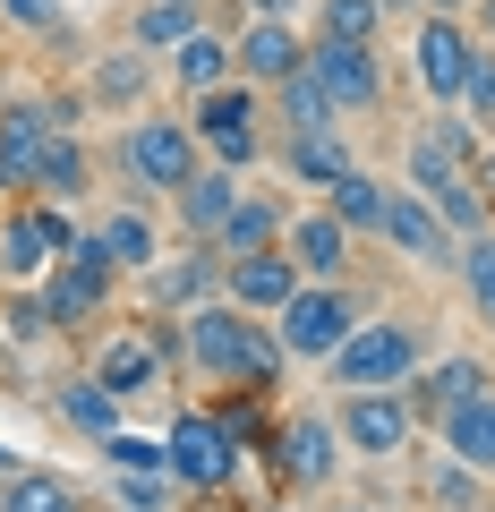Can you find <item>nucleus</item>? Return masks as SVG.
Returning <instances> with one entry per match:
<instances>
[{
  "instance_id": "23",
  "label": "nucleus",
  "mask_w": 495,
  "mask_h": 512,
  "mask_svg": "<svg viewBox=\"0 0 495 512\" xmlns=\"http://www.w3.org/2000/svg\"><path fill=\"white\" fill-rule=\"evenodd\" d=\"M274 171L291 188H316L325 197L333 180L359 171V146H350V128H316V137H274Z\"/></svg>"
},
{
  "instance_id": "20",
  "label": "nucleus",
  "mask_w": 495,
  "mask_h": 512,
  "mask_svg": "<svg viewBox=\"0 0 495 512\" xmlns=\"http://www.w3.org/2000/svg\"><path fill=\"white\" fill-rule=\"evenodd\" d=\"M86 231L103 239V256L120 265V274H154V265H163V222H154V205H137V197H111L103 214H86Z\"/></svg>"
},
{
  "instance_id": "24",
  "label": "nucleus",
  "mask_w": 495,
  "mask_h": 512,
  "mask_svg": "<svg viewBox=\"0 0 495 512\" xmlns=\"http://www.w3.org/2000/svg\"><path fill=\"white\" fill-rule=\"evenodd\" d=\"M94 180H103V154H94V137H86V128H60L52 146H43L35 180H26V197L77 205V197H94Z\"/></svg>"
},
{
  "instance_id": "12",
  "label": "nucleus",
  "mask_w": 495,
  "mask_h": 512,
  "mask_svg": "<svg viewBox=\"0 0 495 512\" xmlns=\"http://www.w3.org/2000/svg\"><path fill=\"white\" fill-rule=\"evenodd\" d=\"M77 94H86L94 120H137V111H154V52H137V43H103V52H86Z\"/></svg>"
},
{
  "instance_id": "35",
  "label": "nucleus",
  "mask_w": 495,
  "mask_h": 512,
  "mask_svg": "<svg viewBox=\"0 0 495 512\" xmlns=\"http://www.w3.org/2000/svg\"><path fill=\"white\" fill-rule=\"evenodd\" d=\"M487 487H495V478L461 470V461L444 453V444H436V461H427V470H419V504H427V512H487V504H495Z\"/></svg>"
},
{
  "instance_id": "10",
  "label": "nucleus",
  "mask_w": 495,
  "mask_h": 512,
  "mask_svg": "<svg viewBox=\"0 0 495 512\" xmlns=\"http://www.w3.org/2000/svg\"><path fill=\"white\" fill-rule=\"evenodd\" d=\"M308 77L325 86V103L342 111V128L350 120H385V103H393V69H385L376 43H316L308 35Z\"/></svg>"
},
{
  "instance_id": "46",
  "label": "nucleus",
  "mask_w": 495,
  "mask_h": 512,
  "mask_svg": "<svg viewBox=\"0 0 495 512\" xmlns=\"http://www.w3.org/2000/svg\"><path fill=\"white\" fill-rule=\"evenodd\" d=\"M18 470H26V461H18V453H9V444H0V478H18Z\"/></svg>"
},
{
  "instance_id": "5",
  "label": "nucleus",
  "mask_w": 495,
  "mask_h": 512,
  "mask_svg": "<svg viewBox=\"0 0 495 512\" xmlns=\"http://www.w3.org/2000/svg\"><path fill=\"white\" fill-rule=\"evenodd\" d=\"M367 316H376V308H367L359 282H308V291L274 316V342H282V359H291V367H325Z\"/></svg>"
},
{
  "instance_id": "36",
  "label": "nucleus",
  "mask_w": 495,
  "mask_h": 512,
  "mask_svg": "<svg viewBox=\"0 0 495 512\" xmlns=\"http://www.w3.org/2000/svg\"><path fill=\"white\" fill-rule=\"evenodd\" d=\"M316 43H385V0H308Z\"/></svg>"
},
{
  "instance_id": "33",
  "label": "nucleus",
  "mask_w": 495,
  "mask_h": 512,
  "mask_svg": "<svg viewBox=\"0 0 495 512\" xmlns=\"http://www.w3.org/2000/svg\"><path fill=\"white\" fill-rule=\"evenodd\" d=\"M385 197H393V180H376V171H350V180H333L325 188V197H316V205H325V214L333 222H342V231L350 239H376V231H385Z\"/></svg>"
},
{
  "instance_id": "4",
  "label": "nucleus",
  "mask_w": 495,
  "mask_h": 512,
  "mask_svg": "<svg viewBox=\"0 0 495 512\" xmlns=\"http://www.w3.org/2000/svg\"><path fill=\"white\" fill-rule=\"evenodd\" d=\"M188 128H197L205 163L239 171V180L274 154V128H265V86H248V77H231V86L197 94V103H188Z\"/></svg>"
},
{
  "instance_id": "16",
  "label": "nucleus",
  "mask_w": 495,
  "mask_h": 512,
  "mask_svg": "<svg viewBox=\"0 0 495 512\" xmlns=\"http://www.w3.org/2000/svg\"><path fill=\"white\" fill-rule=\"evenodd\" d=\"M487 384H495V367L478 359V350H436V359H427L419 376L402 384V393H410V410H419V427L436 436V427L453 419V410L470 402V393H487Z\"/></svg>"
},
{
  "instance_id": "11",
  "label": "nucleus",
  "mask_w": 495,
  "mask_h": 512,
  "mask_svg": "<svg viewBox=\"0 0 495 512\" xmlns=\"http://www.w3.org/2000/svg\"><path fill=\"white\" fill-rule=\"evenodd\" d=\"M478 154H487V128H470L461 111H436L427 128H410V137H402V188L436 197V188H453Z\"/></svg>"
},
{
  "instance_id": "19",
  "label": "nucleus",
  "mask_w": 495,
  "mask_h": 512,
  "mask_svg": "<svg viewBox=\"0 0 495 512\" xmlns=\"http://www.w3.org/2000/svg\"><path fill=\"white\" fill-rule=\"evenodd\" d=\"M86 376H94V384H111L120 402H146L154 384L171 376V367H163V350H154V333H146V325H120V333H103V342H94Z\"/></svg>"
},
{
  "instance_id": "25",
  "label": "nucleus",
  "mask_w": 495,
  "mask_h": 512,
  "mask_svg": "<svg viewBox=\"0 0 495 512\" xmlns=\"http://www.w3.org/2000/svg\"><path fill=\"white\" fill-rule=\"evenodd\" d=\"M214 26V9H197V0H129V18H120V43H137V52L171 60L188 35H205Z\"/></svg>"
},
{
  "instance_id": "44",
  "label": "nucleus",
  "mask_w": 495,
  "mask_h": 512,
  "mask_svg": "<svg viewBox=\"0 0 495 512\" xmlns=\"http://www.w3.org/2000/svg\"><path fill=\"white\" fill-rule=\"evenodd\" d=\"M410 9H419V18H461V26H470L478 0H410Z\"/></svg>"
},
{
  "instance_id": "49",
  "label": "nucleus",
  "mask_w": 495,
  "mask_h": 512,
  "mask_svg": "<svg viewBox=\"0 0 495 512\" xmlns=\"http://www.w3.org/2000/svg\"><path fill=\"white\" fill-rule=\"evenodd\" d=\"M325 512H376V504H325Z\"/></svg>"
},
{
  "instance_id": "28",
  "label": "nucleus",
  "mask_w": 495,
  "mask_h": 512,
  "mask_svg": "<svg viewBox=\"0 0 495 512\" xmlns=\"http://www.w3.org/2000/svg\"><path fill=\"white\" fill-rule=\"evenodd\" d=\"M60 137V120H52V94H18V103L0 111V163L18 171V188L35 180V163H43V146Z\"/></svg>"
},
{
  "instance_id": "48",
  "label": "nucleus",
  "mask_w": 495,
  "mask_h": 512,
  "mask_svg": "<svg viewBox=\"0 0 495 512\" xmlns=\"http://www.w3.org/2000/svg\"><path fill=\"white\" fill-rule=\"evenodd\" d=\"M9 103H18V86H9V69H0V111H9Z\"/></svg>"
},
{
  "instance_id": "15",
  "label": "nucleus",
  "mask_w": 495,
  "mask_h": 512,
  "mask_svg": "<svg viewBox=\"0 0 495 512\" xmlns=\"http://www.w3.org/2000/svg\"><path fill=\"white\" fill-rule=\"evenodd\" d=\"M478 35L461 18H410V86L436 111H461V77H470Z\"/></svg>"
},
{
  "instance_id": "34",
  "label": "nucleus",
  "mask_w": 495,
  "mask_h": 512,
  "mask_svg": "<svg viewBox=\"0 0 495 512\" xmlns=\"http://www.w3.org/2000/svg\"><path fill=\"white\" fill-rule=\"evenodd\" d=\"M265 120H274V137H316V128H342V111H333L325 86L299 69V77H282V86L265 94Z\"/></svg>"
},
{
  "instance_id": "38",
  "label": "nucleus",
  "mask_w": 495,
  "mask_h": 512,
  "mask_svg": "<svg viewBox=\"0 0 495 512\" xmlns=\"http://www.w3.org/2000/svg\"><path fill=\"white\" fill-rule=\"evenodd\" d=\"M120 512H188V487L171 470H103Z\"/></svg>"
},
{
  "instance_id": "1",
  "label": "nucleus",
  "mask_w": 495,
  "mask_h": 512,
  "mask_svg": "<svg viewBox=\"0 0 495 512\" xmlns=\"http://www.w3.org/2000/svg\"><path fill=\"white\" fill-rule=\"evenodd\" d=\"M180 333H188V384H205V393H274L291 376L274 316H248L231 299H205L197 316H180Z\"/></svg>"
},
{
  "instance_id": "31",
  "label": "nucleus",
  "mask_w": 495,
  "mask_h": 512,
  "mask_svg": "<svg viewBox=\"0 0 495 512\" xmlns=\"http://www.w3.org/2000/svg\"><path fill=\"white\" fill-rule=\"evenodd\" d=\"M436 444L461 461V470H478V478H495V384L487 393H470V402L453 410V419L436 427Z\"/></svg>"
},
{
  "instance_id": "13",
  "label": "nucleus",
  "mask_w": 495,
  "mask_h": 512,
  "mask_svg": "<svg viewBox=\"0 0 495 512\" xmlns=\"http://www.w3.org/2000/svg\"><path fill=\"white\" fill-rule=\"evenodd\" d=\"M376 239H385V256H402V265H419V274H453L461 265L453 222H444L419 188H402V180H393V197H385V231Z\"/></svg>"
},
{
  "instance_id": "39",
  "label": "nucleus",
  "mask_w": 495,
  "mask_h": 512,
  "mask_svg": "<svg viewBox=\"0 0 495 512\" xmlns=\"http://www.w3.org/2000/svg\"><path fill=\"white\" fill-rule=\"evenodd\" d=\"M453 282H461V299H470V316H478V325H495V231L461 239V265H453Z\"/></svg>"
},
{
  "instance_id": "29",
  "label": "nucleus",
  "mask_w": 495,
  "mask_h": 512,
  "mask_svg": "<svg viewBox=\"0 0 495 512\" xmlns=\"http://www.w3.org/2000/svg\"><path fill=\"white\" fill-rule=\"evenodd\" d=\"M52 274V239H43L35 205H0V291H18V282H43Z\"/></svg>"
},
{
  "instance_id": "18",
  "label": "nucleus",
  "mask_w": 495,
  "mask_h": 512,
  "mask_svg": "<svg viewBox=\"0 0 495 512\" xmlns=\"http://www.w3.org/2000/svg\"><path fill=\"white\" fill-rule=\"evenodd\" d=\"M299 291H308V274L291 265V248L231 256V265H222V299H231V308H248V316H282Z\"/></svg>"
},
{
  "instance_id": "17",
  "label": "nucleus",
  "mask_w": 495,
  "mask_h": 512,
  "mask_svg": "<svg viewBox=\"0 0 495 512\" xmlns=\"http://www.w3.org/2000/svg\"><path fill=\"white\" fill-rule=\"evenodd\" d=\"M231 52H239V77H248V86L274 94L282 77L308 69V26H299V18H239Z\"/></svg>"
},
{
  "instance_id": "30",
  "label": "nucleus",
  "mask_w": 495,
  "mask_h": 512,
  "mask_svg": "<svg viewBox=\"0 0 495 512\" xmlns=\"http://www.w3.org/2000/svg\"><path fill=\"white\" fill-rule=\"evenodd\" d=\"M171 69V86L188 94V103H197V94H214V86H231L239 77V52H231V26H205V35H188L180 52L163 60Z\"/></svg>"
},
{
  "instance_id": "42",
  "label": "nucleus",
  "mask_w": 495,
  "mask_h": 512,
  "mask_svg": "<svg viewBox=\"0 0 495 512\" xmlns=\"http://www.w3.org/2000/svg\"><path fill=\"white\" fill-rule=\"evenodd\" d=\"M94 453H103V470H171L163 444H146V436H103Z\"/></svg>"
},
{
  "instance_id": "40",
  "label": "nucleus",
  "mask_w": 495,
  "mask_h": 512,
  "mask_svg": "<svg viewBox=\"0 0 495 512\" xmlns=\"http://www.w3.org/2000/svg\"><path fill=\"white\" fill-rule=\"evenodd\" d=\"M0 18L18 26V35H35V43H69V35H77L60 0H0Z\"/></svg>"
},
{
  "instance_id": "7",
  "label": "nucleus",
  "mask_w": 495,
  "mask_h": 512,
  "mask_svg": "<svg viewBox=\"0 0 495 512\" xmlns=\"http://www.w3.org/2000/svg\"><path fill=\"white\" fill-rule=\"evenodd\" d=\"M265 461H274L282 495H325L333 478H342V427H333V410H282L274 436H265Z\"/></svg>"
},
{
  "instance_id": "21",
  "label": "nucleus",
  "mask_w": 495,
  "mask_h": 512,
  "mask_svg": "<svg viewBox=\"0 0 495 512\" xmlns=\"http://www.w3.org/2000/svg\"><path fill=\"white\" fill-rule=\"evenodd\" d=\"M282 248H291V265L308 282H350V256H359V239L342 231V222L325 214V205H291V231H282Z\"/></svg>"
},
{
  "instance_id": "43",
  "label": "nucleus",
  "mask_w": 495,
  "mask_h": 512,
  "mask_svg": "<svg viewBox=\"0 0 495 512\" xmlns=\"http://www.w3.org/2000/svg\"><path fill=\"white\" fill-rule=\"evenodd\" d=\"M239 18H299V0H231Z\"/></svg>"
},
{
  "instance_id": "8",
  "label": "nucleus",
  "mask_w": 495,
  "mask_h": 512,
  "mask_svg": "<svg viewBox=\"0 0 495 512\" xmlns=\"http://www.w3.org/2000/svg\"><path fill=\"white\" fill-rule=\"evenodd\" d=\"M120 282H129V274H120V265L103 256V239L86 231L52 274H43V308H52L60 333H86V325H103V316L120 308Z\"/></svg>"
},
{
  "instance_id": "3",
  "label": "nucleus",
  "mask_w": 495,
  "mask_h": 512,
  "mask_svg": "<svg viewBox=\"0 0 495 512\" xmlns=\"http://www.w3.org/2000/svg\"><path fill=\"white\" fill-rule=\"evenodd\" d=\"M427 359H436V342H427L419 316L376 308V316H367V325L325 359V384H333V393H385V384H410Z\"/></svg>"
},
{
  "instance_id": "32",
  "label": "nucleus",
  "mask_w": 495,
  "mask_h": 512,
  "mask_svg": "<svg viewBox=\"0 0 495 512\" xmlns=\"http://www.w3.org/2000/svg\"><path fill=\"white\" fill-rule=\"evenodd\" d=\"M0 512H94V495L77 487L69 470H43V461H26L18 478H0Z\"/></svg>"
},
{
  "instance_id": "22",
  "label": "nucleus",
  "mask_w": 495,
  "mask_h": 512,
  "mask_svg": "<svg viewBox=\"0 0 495 512\" xmlns=\"http://www.w3.org/2000/svg\"><path fill=\"white\" fill-rule=\"evenodd\" d=\"M239 197H248V180H239V171H222V163H205L197 180H188L180 197L163 205V214H171V231H180V239H197V248H214V239H222V222H231V205H239Z\"/></svg>"
},
{
  "instance_id": "9",
  "label": "nucleus",
  "mask_w": 495,
  "mask_h": 512,
  "mask_svg": "<svg viewBox=\"0 0 495 512\" xmlns=\"http://www.w3.org/2000/svg\"><path fill=\"white\" fill-rule=\"evenodd\" d=\"M333 427H342V453L350 461H385V470L427 436L402 384H385V393H333Z\"/></svg>"
},
{
  "instance_id": "26",
  "label": "nucleus",
  "mask_w": 495,
  "mask_h": 512,
  "mask_svg": "<svg viewBox=\"0 0 495 512\" xmlns=\"http://www.w3.org/2000/svg\"><path fill=\"white\" fill-rule=\"evenodd\" d=\"M282 231H291V197H274V188H248V197L231 205V222H222V265L231 256H265V248H282Z\"/></svg>"
},
{
  "instance_id": "41",
  "label": "nucleus",
  "mask_w": 495,
  "mask_h": 512,
  "mask_svg": "<svg viewBox=\"0 0 495 512\" xmlns=\"http://www.w3.org/2000/svg\"><path fill=\"white\" fill-rule=\"evenodd\" d=\"M461 120H470V128H495V52H487V43L470 52V77H461Z\"/></svg>"
},
{
  "instance_id": "27",
  "label": "nucleus",
  "mask_w": 495,
  "mask_h": 512,
  "mask_svg": "<svg viewBox=\"0 0 495 512\" xmlns=\"http://www.w3.org/2000/svg\"><path fill=\"white\" fill-rule=\"evenodd\" d=\"M52 419L69 427V436L103 444V436H120V419H129V402H120V393H111V384H94L86 367H77L69 384H52Z\"/></svg>"
},
{
  "instance_id": "45",
  "label": "nucleus",
  "mask_w": 495,
  "mask_h": 512,
  "mask_svg": "<svg viewBox=\"0 0 495 512\" xmlns=\"http://www.w3.org/2000/svg\"><path fill=\"white\" fill-rule=\"evenodd\" d=\"M470 35H495V0H478V9H470Z\"/></svg>"
},
{
  "instance_id": "14",
  "label": "nucleus",
  "mask_w": 495,
  "mask_h": 512,
  "mask_svg": "<svg viewBox=\"0 0 495 512\" xmlns=\"http://www.w3.org/2000/svg\"><path fill=\"white\" fill-rule=\"evenodd\" d=\"M205 299H222V248L180 239V248H163L154 274H137V308L146 316H197Z\"/></svg>"
},
{
  "instance_id": "2",
  "label": "nucleus",
  "mask_w": 495,
  "mask_h": 512,
  "mask_svg": "<svg viewBox=\"0 0 495 512\" xmlns=\"http://www.w3.org/2000/svg\"><path fill=\"white\" fill-rule=\"evenodd\" d=\"M103 163H111V180H120V197L171 205L205 171V146H197V128H188L180 111H137V120H120V137H111Z\"/></svg>"
},
{
  "instance_id": "6",
  "label": "nucleus",
  "mask_w": 495,
  "mask_h": 512,
  "mask_svg": "<svg viewBox=\"0 0 495 512\" xmlns=\"http://www.w3.org/2000/svg\"><path fill=\"white\" fill-rule=\"evenodd\" d=\"M163 461H171V478H180L188 495H222L239 478V461H248V444L222 427V410L188 402V410H171V427H163Z\"/></svg>"
},
{
  "instance_id": "37",
  "label": "nucleus",
  "mask_w": 495,
  "mask_h": 512,
  "mask_svg": "<svg viewBox=\"0 0 495 512\" xmlns=\"http://www.w3.org/2000/svg\"><path fill=\"white\" fill-rule=\"evenodd\" d=\"M0 333H9V350H43V342H60L52 308H43V282H18V291H0Z\"/></svg>"
},
{
  "instance_id": "47",
  "label": "nucleus",
  "mask_w": 495,
  "mask_h": 512,
  "mask_svg": "<svg viewBox=\"0 0 495 512\" xmlns=\"http://www.w3.org/2000/svg\"><path fill=\"white\" fill-rule=\"evenodd\" d=\"M9 367H18V350H9V333H0V376H9Z\"/></svg>"
},
{
  "instance_id": "50",
  "label": "nucleus",
  "mask_w": 495,
  "mask_h": 512,
  "mask_svg": "<svg viewBox=\"0 0 495 512\" xmlns=\"http://www.w3.org/2000/svg\"><path fill=\"white\" fill-rule=\"evenodd\" d=\"M197 9H214V0H197Z\"/></svg>"
}]
</instances>
